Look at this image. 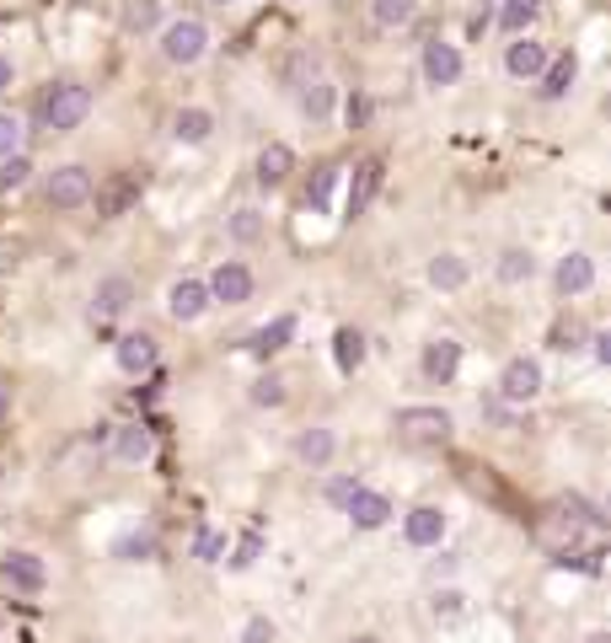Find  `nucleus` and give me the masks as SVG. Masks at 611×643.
I'll return each mask as SVG.
<instances>
[{"mask_svg": "<svg viewBox=\"0 0 611 643\" xmlns=\"http://www.w3.org/2000/svg\"><path fill=\"white\" fill-rule=\"evenodd\" d=\"M86 113H91V91L81 80H59V86H48L39 97V123L48 134H70Z\"/></svg>", "mask_w": 611, "mask_h": 643, "instance_id": "1", "label": "nucleus"}, {"mask_svg": "<svg viewBox=\"0 0 611 643\" xmlns=\"http://www.w3.org/2000/svg\"><path fill=\"white\" fill-rule=\"evenodd\" d=\"M204 48H209V33H204L199 17H177L162 28V54L172 65H199Z\"/></svg>", "mask_w": 611, "mask_h": 643, "instance_id": "2", "label": "nucleus"}, {"mask_svg": "<svg viewBox=\"0 0 611 643\" xmlns=\"http://www.w3.org/2000/svg\"><path fill=\"white\" fill-rule=\"evenodd\" d=\"M397 435H403L407 445H446L450 413L446 407H403V413H397Z\"/></svg>", "mask_w": 611, "mask_h": 643, "instance_id": "3", "label": "nucleus"}, {"mask_svg": "<svg viewBox=\"0 0 611 643\" xmlns=\"http://www.w3.org/2000/svg\"><path fill=\"white\" fill-rule=\"evenodd\" d=\"M140 194H145V177H140V172H113V177L97 188V215H102V220H119V215H129V209L140 204Z\"/></svg>", "mask_w": 611, "mask_h": 643, "instance_id": "4", "label": "nucleus"}, {"mask_svg": "<svg viewBox=\"0 0 611 643\" xmlns=\"http://www.w3.org/2000/svg\"><path fill=\"white\" fill-rule=\"evenodd\" d=\"M43 194H48L54 209H81V204H91V172L86 166H59Z\"/></svg>", "mask_w": 611, "mask_h": 643, "instance_id": "5", "label": "nucleus"}, {"mask_svg": "<svg viewBox=\"0 0 611 643\" xmlns=\"http://www.w3.org/2000/svg\"><path fill=\"white\" fill-rule=\"evenodd\" d=\"M134 306V280L129 274H108V280L97 284V295H91V317L108 322V317H123Z\"/></svg>", "mask_w": 611, "mask_h": 643, "instance_id": "6", "label": "nucleus"}, {"mask_svg": "<svg viewBox=\"0 0 611 643\" xmlns=\"http://www.w3.org/2000/svg\"><path fill=\"white\" fill-rule=\"evenodd\" d=\"M542 392V364L536 360H510L499 375V397L504 402H531Z\"/></svg>", "mask_w": 611, "mask_h": 643, "instance_id": "7", "label": "nucleus"}, {"mask_svg": "<svg viewBox=\"0 0 611 643\" xmlns=\"http://www.w3.org/2000/svg\"><path fill=\"white\" fill-rule=\"evenodd\" d=\"M0 579H6L11 590H28V596H39L43 585H48V568H43L39 553H11V558L0 563Z\"/></svg>", "mask_w": 611, "mask_h": 643, "instance_id": "8", "label": "nucleus"}, {"mask_svg": "<svg viewBox=\"0 0 611 643\" xmlns=\"http://www.w3.org/2000/svg\"><path fill=\"white\" fill-rule=\"evenodd\" d=\"M343 510H349V521L360 525V531H381V525L392 521V499L375 493V488H354Z\"/></svg>", "mask_w": 611, "mask_h": 643, "instance_id": "9", "label": "nucleus"}, {"mask_svg": "<svg viewBox=\"0 0 611 643\" xmlns=\"http://www.w3.org/2000/svg\"><path fill=\"white\" fill-rule=\"evenodd\" d=\"M204 290H209V301L242 306L247 295H252V269H247V263H220V269H215V280L204 284Z\"/></svg>", "mask_w": 611, "mask_h": 643, "instance_id": "10", "label": "nucleus"}, {"mask_svg": "<svg viewBox=\"0 0 611 643\" xmlns=\"http://www.w3.org/2000/svg\"><path fill=\"white\" fill-rule=\"evenodd\" d=\"M381 183H386V161L370 156L354 166V183H349V215H365L370 204H375V194H381Z\"/></svg>", "mask_w": 611, "mask_h": 643, "instance_id": "11", "label": "nucleus"}, {"mask_svg": "<svg viewBox=\"0 0 611 643\" xmlns=\"http://www.w3.org/2000/svg\"><path fill=\"white\" fill-rule=\"evenodd\" d=\"M424 80H429V86L461 80V54H456V43H446V39L424 43Z\"/></svg>", "mask_w": 611, "mask_h": 643, "instance_id": "12", "label": "nucleus"}, {"mask_svg": "<svg viewBox=\"0 0 611 643\" xmlns=\"http://www.w3.org/2000/svg\"><path fill=\"white\" fill-rule=\"evenodd\" d=\"M166 312L177 322H199L204 312H209V290H204L199 280H177L166 290Z\"/></svg>", "mask_w": 611, "mask_h": 643, "instance_id": "13", "label": "nucleus"}, {"mask_svg": "<svg viewBox=\"0 0 611 643\" xmlns=\"http://www.w3.org/2000/svg\"><path fill=\"white\" fill-rule=\"evenodd\" d=\"M553 284H558V295H585V290L596 284V258H590V252H569V258L553 269Z\"/></svg>", "mask_w": 611, "mask_h": 643, "instance_id": "14", "label": "nucleus"}, {"mask_svg": "<svg viewBox=\"0 0 611 643\" xmlns=\"http://www.w3.org/2000/svg\"><path fill=\"white\" fill-rule=\"evenodd\" d=\"M403 536L413 542V547H435V542L446 536V515H440L435 504H418V510L403 521Z\"/></svg>", "mask_w": 611, "mask_h": 643, "instance_id": "15", "label": "nucleus"}, {"mask_svg": "<svg viewBox=\"0 0 611 643\" xmlns=\"http://www.w3.org/2000/svg\"><path fill=\"white\" fill-rule=\"evenodd\" d=\"M151 364H156V338H151V333H123L119 338V370L145 375Z\"/></svg>", "mask_w": 611, "mask_h": 643, "instance_id": "16", "label": "nucleus"}, {"mask_svg": "<svg viewBox=\"0 0 611 643\" xmlns=\"http://www.w3.org/2000/svg\"><path fill=\"white\" fill-rule=\"evenodd\" d=\"M504 70H510V76H521V80L542 76V70H547V48H542L536 39L510 43V54H504Z\"/></svg>", "mask_w": 611, "mask_h": 643, "instance_id": "17", "label": "nucleus"}, {"mask_svg": "<svg viewBox=\"0 0 611 643\" xmlns=\"http://www.w3.org/2000/svg\"><path fill=\"white\" fill-rule=\"evenodd\" d=\"M574 76H579V59H574V54H558V59H547V70H542V97H547V102L569 97Z\"/></svg>", "mask_w": 611, "mask_h": 643, "instance_id": "18", "label": "nucleus"}, {"mask_svg": "<svg viewBox=\"0 0 611 643\" xmlns=\"http://www.w3.org/2000/svg\"><path fill=\"white\" fill-rule=\"evenodd\" d=\"M290 172H295V151H290V145H263V156H258V183H263V188H280Z\"/></svg>", "mask_w": 611, "mask_h": 643, "instance_id": "19", "label": "nucleus"}, {"mask_svg": "<svg viewBox=\"0 0 611 643\" xmlns=\"http://www.w3.org/2000/svg\"><path fill=\"white\" fill-rule=\"evenodd\" d=\"M456 364H461V344H450V338H435V344L424 349V375H429V381H450Z\"/></svg>", "mask_w": 611, "mask_h": 643, "instance_id": "20", "label": "nucleus"}, {"mask_svg": "<svg viewBox=\"0 0 611 643\" xmlns=\"http://www.w3.org/2000/svg\"><path fill=\"white\" fill-rule=\"evenodd\" d=\"M209 129H215V119H209L204 108H177V119H172V134H177L183 145H204Z\"/></svg>", "mask_w": 611, "mask_h": 643, "instance_id": "21", "label": "nucleus"}, {"mask_svg": "<svg viewBox=\"0 0 611 643\" xmlns=\"http://www.w3.org/2000/svg\"><path fill=\"white\" fill-rule=\"evenodd\" d=\"M332 450H338L332 429H306V435L295 440V456H301L306 467H327V461H332Z\"/></svg>", "mask_w": 611, "mask_h": 643, "instance_id": "22", "label": "nucleus"}, {"mask_svg": "<svg viewBox=\"0 0 611 643\" xmlns=\"http://www.w3.org/2000/svg\"><path fill=\"white\" fill-rule=\"evenodd\" d=\"M332 360L343 375H354L360 364H365V338L354 333V327H338V338H332Z\"/></svg>", "mask_w": 611, "mask_h": 643, "instance_id": "23", "label": "nucleus"}, {"mask_svg": "<svg viewBox=\"0 0 611 643\" xmlns=\"http://www.w3.org/2000/svg\"><path fill=\"white\" fill-rule=\"evenodd\" d=\"M301 113H306L312 123H323L327 113H332V80L312 76L306 86H301Z\"/></svg>", "mask_w": 611, "mask_h": 643, "instance_id": "24", "label": "nucleus"}, {"mask_svg": "<svg viewBox=\"0 0 611 643\" xmlns=\"http://www.w3.org/2000/svg\"><path fill=\"white\" fill-rule=\"evenodd\" d=\"M290 338H295V317H274L269 327L252 333V355H280Z\"/></svg>", "mask_w": 611, "mask_h": 643, "instance_id": "25", "label": "nucleus"}, {"mask_svg": "<svg viewBox=\"0 0 611 643\" xmlns=\"http://www.w3.org/2000/svg\"><path fill=\"white\" fill-rule=\"evenodd\" d=\"M429 284H435V290H461V284H467V263H461L456 252H440V258L429 263Z\"/></svg>", "mask_w": 611, "mask_h": 643, "instance_id": "26", "label": "nucleus"}, {"mask_svg": "<svg viewBox=\"0 0 611 643\" xmlns=\"http://www.w3.org/2000/svg\"><path fill=\"white\" fill-rule=\"evenodd\" d=\"M413 11H418V0H370L375 28H407V22H413Z\"/></svg>", "mask_w": 611, "mask_h": 643, "instance_id": "27", "label": "nucleus"}, {"mask_svg": "<svg viewBox=\"0 0 611 643\" xmlns=\"http://www.w3.org/2000/svg\"><path fill=\"white\" fill-rule=\"evenodd\" d=\"M536 11H542V0H504V11H499V22H504V33H526L531 22H536Z\"/></svg>", "mask_w": 611, "mask_h": 643, "instance_id": "28", "label": "nucleus"}, {"mask_svg": "<svg viewBox=\"0 0 611 643\" xmlns=\"http://www.w3.org/2000/svg\"><path fill=\"white\" fill-rule=\"evenodd\" d=\"M338 177H343V166H323L317 177H312V188H306V204L323 215L327 204H332V188H338Z\"/></svg>", "mask_w": 611, "mask_h": 643, "instance_id": "29", "label": "nucleus"}, {"mask_svg": "<svg viewBox=\"0 0 611 643\" xmlns=\"http://www.w3.org/2000/svg\"><path fill=\"white\" fill-rule=\"evenodd\" d=\"M156 22H162V0H129V11H123V28L129 33H145Z\"/></svg>", "mask_w": 611, "mask_h": 643, "instance_id": "30", "label": "nucleus"}, {"mask_svg": "<svg viewBox=\"0 0 611 643\" xmlns=\"http://www.w3.org/2000/svg\"><path fill=\"white\" fill-rule=\"evenodd\" d=\"M531 269H536V263H531V252H521V247H510V252L499 258V280H504V284L531 280Z\"/></svg>", "mask_w": 611, "mask_h": 643, "instance_id": "31", "label": "nucleus"}, {"mask_svg": "<svg viewBox=\"0 0 611 643\" xmlns=\"http://www.w3.org/2000/svg\"><path fill=\"white\" fill-rule=\"evenodd\" d=\"M119 456H123V461H145V456H151V435H145L140 424L119 429Z\"/></svg>", "mask_w": 611, "mask_h": 643, "instance_id": "32", "label": "nucleus"}, {"mask_svg": "<svg viewBox=\"0 0 611 643\" xmlns=\"http://www.w3.org/2000/svg\"><path fill=\"white\" fill-rule=\"evenodd\" d=\"M28 172H33V166H28V156H22V151L0 156V194H6V188H22V183H28Z\"/></svg>", "mask_w": 611, "mask_h": 643, "instance_id": "33", "label": "nucleus"}, {"mask_svg": "<svg viewBox=\"0 0 611 643\" xmlns=\"http://www.w3.org/2000/svg\"><path fill=\"white\" fill-rule=\"evenodd\" d=\"M231 237H237V241H258V237H263V215H258V209H237V215H231Z\"/></svg>", "mask_w": 611, "mask_h": 643, "instance_id": "34", "label": "nucleus"}, {"mask_svg": "<svg viewBox=\"0 0 611 643\" xmlns=\"http://www.w3.org/2000/svg\"><path fill=\"white\" fill-rule=\"evenodd\" d=\"M220 553H226V536L204 525L199 536H194V558H204V563H220Z\"/></svg>", "mask_w": 611, "mask_h": 643, "instance_id": "35", "label": "nucleus"}, {"mask_svg": "<svg viewBox=\"0 0 611 643\" xmlns=\"http://www.w3.org/2000/svg\"><path fill=\"white\" fill-rule=\"evenodd\" d=\"M151 547H156V542H151V536H145V531H134V536H123L119 547H113V553H119V558H151Z\"/></svg>", "mask_w": 611, "mask_h": 643, "instance_id": "36", "label": "nucleus"}, {"mask_svg": "<svg viewBox=\"0 0 611 643\" xmlns=\"http://www.w3.org/2000/svg\"><path fill=\"white\" fill-rule=\"evenodd\" d=\"M252 402H258V407H280V402H285V381H274V375L258 381V386H252Z\"/></svg>", "mask_w": 611, "mask_h": 643, "instance_id": "37", "label": "nucleus"}, {"mask_svg": "<svg viewBox=\"0 0 611 643\" xmlns=\"http://www.w3.org/2000/svg\"><path fill=\"white\" fill-rule=\"evenodd\" d=\"M22 145V123H17V113H0V156H11Z\"/></svg>", "mask_w": 611, "mask_h": 643, "instance_id": "38", "label": "nucleus"}, {"mask_svg": "<svg viewBox=\"0 0 611 643\" xmlns=\"http://www.w3.org/2000/svg\"><path fill=\"white\" fill-rule=\"evenodd\" d=\"M242 643H274V622L269 617H252L242 628Z\"/></svg>", "mask_w": 611, "mask_h": 643, "instance_id": "39", "label": "nucleus"}, {"mask_svg": "<svg viewBox=\"0 0 611 643\" xmlns=\"http://www.w3.org/2000/svg\"><path fill=\"white\" fill-rule=\"evenodd\" d=\"M574 338H579V322H558L553 327V349H579Z\"/></svg>", "mask_w": 611, "mask_h": 643, "instance_id": "40", "label": "nucleus"}, {"mask_svg": "<svg viewBox=\"0 0 611 643\" xmlns=\"http://www.w3.org/2000/svg\"><path fill=\"white\" fill-rule=\"evenodd\" d=\"M258 547H263L258 536H242V547H237V558H231V568H252V563H258Z\"/></svg>", "mask_w": 611, "mask_h": 643, "instance_id": "41", "label": "nucleus"}, {"mask_svg": "<svg viewBox=\"0 0 611 643\" xmlns=\"http://www.w3.org/2000/svg\"><path fill=\"white\" fill-rule=\"evenodd\" d=\"M461 611V590H440L435 596V617H456Z\"/></svg>", "mask_w": 611, "mask_h": 643, "instance_id": "42", "label": "nucleus"}, {"mask_svg": "<svg viewBox=\"0 0 611 643\" xmlns=\"http://www.w3.org/2000/svg\"><path fill=\"white\" fill-rule=\"evenodd\" d=\"M354 488H360V482L338 478V482H332V488H327V499H332V504H349V493H354Z\"/></svg>", "mask_w": 611, "mask_h": 643, "instance_id": "43", "label": "nucleus"}, {"mask_svg": "<svg viewBox=\"0 0 611 643\" xmlns=\"http://www.w3.org/2000/svg\"><path fill=\"white\" fill-rule=\"evenodd\" d=\"M6 407H11V381L0 375V418H6Z\"/></svg>", "mask_w": 611, "mask_h": 643, "instance_id": "44", "label": "nucleus"}, {"mask_svg": "<svg viewBox=\"0 0 611 643\" xmlns=\"http://www.w3.org/2000/svg\"><path fill=\"white\" fill-rule=\"evenodd\" d=\"M6 86H11V59L0 54V91H6Z\"/></svg>", "mask_w": 611, "mask_h": 643, "instance_id": "45", "label": "nucleus"}, {"mask_svg": "<svg viewBox=\"0 0 611 643\" xmlns=\"http://www.w3.org/2000/svg\"><path fill=\"white\" fill-rule=\"evenodd\" d=\"M349 643H381V639H370V633H360V639H349Z\"/></svg>", "mask_w": 611, "mask_h": 643, "instance_id": "46", "label": "nucleus"}, {"mask_svg": "<svg viewBox=\"0 0 611 643\" xmlns=\"http://www.w3.org/2000/svg\"><path fill=\"white\" fill-rule=\"evenodd\" d=\"M215 6H226V0H215Z\"/></svg>", "mask_w": 611, "mask_h": 643, "instance_id": "47", "label": "nucleus"}]
</instances>
